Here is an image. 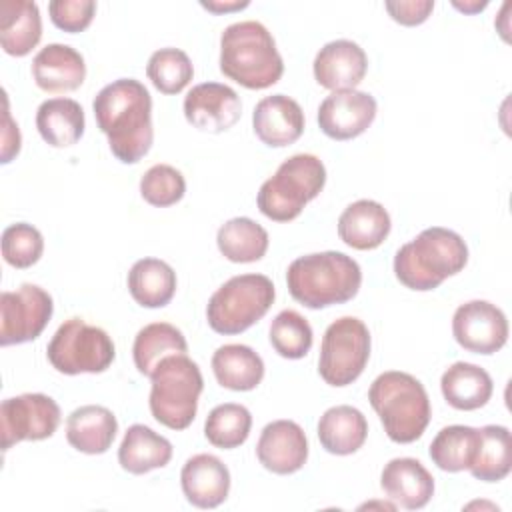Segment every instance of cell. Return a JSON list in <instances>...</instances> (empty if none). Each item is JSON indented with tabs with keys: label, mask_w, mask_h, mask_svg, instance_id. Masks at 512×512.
Masks as SVG:
<instances>
[{
	"label": "cell",
	"mask_w": 512,
	"mask_h": 512,
	"mask_svg": "<svg viewBox=\"0 0 512 512\" xmlns=\"http://www.w3.org/2000/svg\"><path fill=\"white\" fill-rule=\"evenodd\" d=\"M36 128L46 144L54 148H68L84 134V110L72 98L44 100L36 110Z\"/></svg>",
	"instance_id": "f1b7e54d"
},
{
	"label": "cell",
	"mask_w": 512,
	"mask_h": 512,
	"mask_svg": "<svg viewBox=\"0 0 512 512\" xmlns=\"http://www.w3.org/2000/svg\"><path fill=\"white\" fill-rule=\"evenodd\" d=\"M130 296L144 308L166 306L176 292V272L160 258H140L128 272Z\"/></svg>",
	"instance_id": "f546056e"
},
{
	"label": "cell",
	"mask_w": 512,
	"mask_h": 512,
	"mask_svg": "<svg viewBox=\"0 0 512 512\" xmlns=\"http://www.w3.org/2000/svg\"><path fill=\"white\" fill-rule=\"evenodd\" d=\"M290 296L310 310L352 300L362 284L358 262L344 252L326 250L296 258L286 272Z\"/></svg>",
	"instance_id": "7a4b0ae2"
},
{
	"label": "cell",
	"mask_w": 512,
	"mask_h": 512,
	"mask_svg": "<svg viewBox=\"0 0 512 512\" xmlns=\"http://www.w3.org/2000/svg\"><path fill=\"white\" fill-rule=\"evenodd\" d=\"M488 6V2L484 0V2H464V4H458V2H454V8H458V10H462V12H468V14H474V12H480L482 8H486Z\"/></svg>",
	"instance_id": "ee69618b"
},
{
	"label": "cell",
	"mask_w": 512,
	"mask_h": 512,
	"mask_svg": "<svg viewBox=\"0 0 512 512\" xmlns=\"http://www.w3.org/2000/svg\"><path fill=\"white\" fill-rule=\"evenodd\" d=\"M54 312L52 296L36 286L22 284L14 292L0 294V346L36 340Z\"/></svg>",
	"instance_id": "7c38bea8"
},
{
	"label": "cell",
	"mask_w": 512,
	"mask_h": 512,
	"mask_svg": "<svg viewBox=\"0 0 512 512\" xmlns=\"http://www.w3.org/2000/svg\"><path fill=\"white\" fill-rule=\"evenodd\" d=\"M376 98L362 90H338L318 106V126L332 140H352L364 134L376 118Z\"/></svg>",
	"instance_id": "5bb4252c"
},
{
	"label": "cell",
	"mask_w": 512,
	"mask_h": 512,
	"mask_svg": "<svg viewBox=\"0 0 512 512\" xmlns=\"http://www.w3.org/2000/svg\"><path fill=\"white\" fill-rule=\"evenodd\" d=\"M46 356L60 374H100L114 362L116 348L100 326L86 324L82 318H68L48 342Z\"/></svg>",
	"instance_id": "9c48e42d"
},
{
	"label": "cell",
	"mask_w": 512,
	"mask_h": 512,
	"mask_svg": "<svg viewBox=\"0 0 512 512\" xmlns=\"http://www.w3.org/2000/svg\"><path fill=\"white\" fill-rule=\"evenodd\" d=\"M324 184L326 168L322 160L314 154H294L260 186L258 210L274 222H290L322 192Z\"/></svg>",
	"instance_id": "8992f818"
},
{
	"label": "cell",
	"mask_w": 512,
	"mask_h": 512,
	"mask_svg": "<svg viewBox=\"0 0 512 512\" xmlns=\"http://www.w3.org/2000/svg\"><path fill=\"white\" fill-rule=\"evenodd\" d=\"M476 480L500 482L512 470V438L506 426L488 424L478 428L474 462L468 468Z\"/></svg>",
	"instance_id": "1f68e13d"
},
{
	"label": "cell",
	"mask_w": 512,
	"mask_h": 512,
	"mask_svg": "<svg viewBox=\"0 0 512 512\" xmlns=\"http://www.w3.org/2000/svg\"><path fill=\"white\" fill-rule=\"evenodd\" d=\"M60 406L54 398L28 392L6 398L0 404V434L2 450H10L24 440H46L60 424Z\"/></svg>",
	"instance_id": "8fae6325"
},
{
	"label": "cell",
	"mask_w": 512,
	"mask_h": 512,
	"mask_svg": "<svg viewBox=\"0 0 512 512\" xmlns=\"http://www.w3.org/2000/svg\"><path fill=\"white\" fill-rule=\"evenodd\" d=\"M392 222L388 210L376 200H356L344 208L338 218L340 240L354 250H374L390 234Z\"/></svg>",
	"instance_id": "7402d4cb"
},
{
	"label": "cell",
	"mask_w": 512,
	"mask_h": 512,
	"mask_svg": "<svg viewBox=\"0 0 512 512\" xmlns=\"http://www.w3.org/2000/svg\"><path fill=\"white\" fill-rule=\"evenodd\" d=\"M186 194V180L180 170L170 164H154L140 178V196L156 206L166 208L180 202Z\"/></svg>",
	"instance_id": "f35d334b"
},
{
	"label": "cell",
	"mask_w": 512,
	"mask_h": 512,
	"mask_svg": "<svg viewBox=\"0 0 512 512\" xmlns=\"http://www.w3.org/2000/svg\"><path fill=\"white\" fill-rule=\"evenodd\" d=\"M466 262L468 246L464 238L454 230L432 226L398 248L394 274L406 288L428 292L464 270Z\"/></svg>",
	"instance_id": "277c9868"
},
{
	"label": "cell",
	"mask_w": 512,
	"mask_h": 512,
	"mask_svg": "<svg viewBox=\"0 0 512 512\" xmlns=\"http://www.w3.org/2000/svg\"><path fill=\"white\" fill-rule=\"evenodd\" d=\"M50 20L56 28L76 34L90 26L96 14L94 0H52L48 4Z\"/></svg>",
	"instance_id": "ab89813d"
},
{
	"label": "cell",
	"mask_w": 512,
	"mask_h": 512,
	"mask_svg": "<svg viewBox=\"0 0 512 512\" xmlns=\"http://www.w3.org/2000/svg\"><path fill=\"white\" fill-rule=\"evenodd\" d=\"M372 338L368 326L356 316H342L334 320L320 344L318 374L336 388L352 384L366 368L370 358Z\"/></svg>",
	"instance_id": "30bf717a"
},
{
	"label": "cell",
	"mask_w": 512,
	"mask_h": 512,
	"mask_svg": "<svg viewBox=\"0 0 512 512\" xmlns=\"http://www.w3.org/2000/svg\"><path fill=\"white\" fill-rule=\"evenodd\" d=\"M252 428V414L246 406L226 402L210 410L204 422L206 440L222 450H232L242 446Z\"/></svg>",
	"instance_id": "e575fe53"
},
{
	"label": "cell",
	"mask_w": 512,
	"mask_h": 512,
	"mask_svg": "<svg viewBox=\"0 0 512 512\" xmlns=\"http://www.w3.org/2000/svg\"><path fill=\"white\" fill-rule=\"evenodd\" d=\"M268 232L252 218L238 216L218 228L216 244L220 254L236 264H250L264 258L268 250Z\"/></svg>",
	"instance_id": "d6a6232c"
},
{
	"label": "cell",
	"mask_w": 512,
	"mask_h": 512,
	"mask_svg": "<svg viewBox=\"0 0 512 512\" xmlns=\"http://www.w3.org/2000/svg\"><path fill=\"white\" fill-rule=\"evenodd\" d=\"M94 118L112 154L124 164L140 162L154 142L152 96L136 78L106 84L92 102Z\"/></svg>",
	"instance_id": "6da1fadb"
},
{
	"label": "cell",
	"mask_w": 512,
	"mask_h": 512,
	"mask_svg": "<svg viewBox=\"0 0 512 512\" xmlns=\"http://www.w3.org/2000/svg\"><path fill=\"white\" fill-rule=\"evenodd\" d=\"M388 500L406 510L424 508L434 496V478L416 458H392L380 474Z\"/></svg>",
	"instance_id": "ffe728a7"
},
{
	"label": "cell",
	"mask_w": 512,
	"mask_h": 512,
	"mask_svg": "<svg viewBox=\"0 0 512 512\" xmlns=\"http://www.w3.org/2000/svg\"><path fill=\"white\" fill-rule=\"evenodd\" d=\"M454 340L468 352L490 356L508 340L506 314L488 300H470L452 316Z\"/></svg>",
	"instance_id": "4fadbf2b"
},
{
	"label": "cell",
	"mask_w": 512,
	"mask_h": 512,
	"mask_svg": "<svg viewBox=\"0 0 512 512\" xmlns=\"http://www.w3.org/2000/svg\"><path fill=\"white\" fill-rule=\"evenodd\" d=\"M256 456L268 472L294 474L308 460L306 434L294 420H274L262 428Z\"/></svg>",
	"instance_id": "2e32d148"
},
{
	"label": "cell",
	"mask_w": 512,
	"mask_h": 512,
	"mask_svg": "<svg viewBox=\"0 0 512 512\" xmlns=\"http://www.w3.org/2000/svg\"><path fill=\"white\" fill-rule=\"evenodd\" d=\"M44 252L40 230L28 222H16L2 232V258L14 268H30Z\"/></svg>",
	"instance_id": "74e56055"
},
{
	"label": "cell",
	"mask_w": 512,
	"mask_h": 512,
	"mask_svg": "<svg viewBox=\"0 0 512 512\" xmlns=\"http://www.w3.org/2000/svg\"><path fill=\"white\" fill-rule=\"evenodd\" d=\"M212 372L222 388L248 392L262 382L264 362L246 344H224L212 354Z\"/></svg>",
	"instance_id": "83f0119b"
},
{
	"label": "cell",
	"mask_w": 512,
	"mask_h": 512,
	"mask_svg": "<svg viewBox=\"0 0 512 512\" xmlns=\"http://www.w3.org/2000/svg\"><path fill=\"white\" fill-rule=\"evenodd\" d=\"M268 338L272 348L288 360L304 358L312 348V326L296 310H282L270 324Z\"/></svg>",
	"instance_id": "8d00e7d4"
},
{
	"label": "cell",
	"mask_w": 512,
	"mask_h": 512,
	"mask_svg": "<svg viewBox=\"0 0 512 512\" xmlns=\"http://www.w3.org/2000/svg\"><path fill=\"white\" fill-rule=\"evenodd\" d=\"M254 134L272 148L294 144L304 132V112L300 104L286 94L262 98L252 112Z\"/></svg>",
	"instance_id": "ac0fdd59"
},
{
	"label": "cell",
	"mask_w": 512,
	"mask_h": 512,
	"mask_svg": "<svg viewBox=\"0 0 512 512\" xmlns=\"http://www.w3.org/2000/svg\"><path fill=\"white\" fill-rule=\"evenodd\" d=\"M42 38V18L36 2H0V44L10 56H26Z\"/></svg>",
	"instance_id": "cb8c5ba5"
},
{
	"label": "cell",
	"mask_w": 512,
	"mask_h": 512,
	"mask_svg": "<svg viewBox=\"0 0 512 512\" xmlns=\"http://www.w3.org/2000/svg\"><path fill=\"white\" fill-rule=\"evenodd\" d=\"M186 352L188 342L184 334L168 322L146 324L138 330L132 344V358L142 376H150L164 358Z\"/></svg>",
	"instance_id": "4dcf8cb0"
},
{
	"label": "cell",
	"mask_w": 512,
	"mask_h": 512,
	"mask_svg": "<svg viewBox=\"0 0 512 512\" xmlns=\"http://www.w3.org/2000/svg\"><path fill=\"white\" fill-rule=\"evenodd\" d=\"M172 458V444L144 424H132L118 448V462L130 474L164 468Z\"/></svg>",
	"instance_id": "4316f807"
},
{
	"label": "cell",
	"mask_w": 512,
	"mask_h": 512,
	"mask_svg": "<svg viewBox=\"0 0 512 512\" xmlns=\"http://www.w3.org/2000/svg\"><path fill=\"white\" fill-rule=\"evenodd\" d=\"M180 486L192 506L210 510L228 498L230 470L214 454H196L182 466Z\"/></svg>",
	"instance_id": "d6986e66"
},
{
	"label": "cell",
	"mask_w": 512,
	"mask_h": 512,
	"mask_svg": "<svg viewBox=\"0 0 512 512\" xmlns=\"http://www.w3.org/2000/svg\"><path fill=\"white\" fill-rule=\"evenodd\" d=\"M444 400L456 410H478L488 404L494 392L490 374L470 362H454L440 378Z\"/></svg>",
	"instance_id": "484cf974"
},
{
	"label": "cell",
	"mask_w": 512,
	"mask_h": 512,
	"mask_svg": "<svg viewBox=\"0 0 512 512\" xmlns=\"http://www.w3.org/2000/svg\"><path fill=\"white\" fill-rule=\"evenodd\" d=\"M20 130L18 124L12 122L10 110H8V98L4 96V130H2V164H8L18 152H20Z\"/></svg>",
	"instance_id": "b9f144b4"
},
{
	"label": "cell",
	"mask_w": 512,
	"mask_h": 512,
	"mask_svg": "<svg viewBox=\"0 0 512 512\" xmlns=\"http://www.w3.org/2000/svg\"><path fill=\"white\" fill-rule=\"evenodd\" d=\"M368 400L378 414L386 436L396 444L418 440L432 416L424 384L408 372H382L370 384Z\"/></svg>",
	"instance_id": "5b68a950"
},
{
	"label": "cell",
	"mask_w": 512,
	"mask_h": 512,
	"mask_svg": "<svg viewBox=\"0 0 512 512\" xmlns=\"http://www.w3.org/2000/svg\"><path fill=\"white\" fill-rule=\"evenodd\" d=\"M32 78L44 92H72L86 78L84 56L68 44H48L32 60Z\"/></svg>",
	"instance_id": "44dd1931"
},
{
	"label": "cell",
	"mask_w": 512,
	"mask_h": 512,
	"mask_svg": "<svg viewBox=\"0 0 512 512\" xmlns=\"http://www.w3.org/2000/svg\"><path fill=\"white\" fill-rule=\"evenodd\" d=\"M314 78L332 92L356 90L368 70L366 52L352 40H332L324 44L312 64Z\"/></svg>",
	"instance_id": "e0dca14e"
},
{
	"label": "cell",
	"mask_w": 512,
	"mask_h": 512,
	"mask_svg": "<svg viewBox=\"0 0 512 512\" xmlns=\"http://www.w3.org/2000/svg\"><path fill=\"white\" fill-rule=\"evenodd\" d=\"M118 432V420L106 406L86 404L76 410L66 420V440L68 444L84 454H104Z\"/></svg>",
	"instance_id": "603a6c76"
},
{
	"label": "cell",
	"mask_w": 512,
	"mask_h": 512,
	"mask_svg": "<svg viewBox=\"0 0 512 512\" xmlns=\"http://www.w3.org/2000/svg\"><path fill=\"white\" fill-rule=\"evenodd\" d=\"M390 18L402 26H418L428 20L430 12L434 10L432 0H398L384 4Z\"/></svg>",
	"instance_id": "60d3db41"
},
{
	"label": "cell",
	"mask_w": 512,
	"mask_h": 512,
	"mask_svg": "<svg viewBox=\"0 0 512 512\" xmlns=\"http://www.w3.org/2000/svg\"><path fill=\"white\" fill-rule=\"evenodd\" d=\"M368 436L364 414L348 404L328 408L318 420V440L322 448L336 456L358 452Z\"/></svg>",
	"instance_id": "d4e9b609"
},
{
	"label": "cell",
	"mask_w": 512,
	"mask_h": 512,
	"mask_svg": "<svg viewBox=\"0 0 512 512\" xmlns=\"http://www.w3.org/2000/svg\"><path fill=\"white\" fill-rule=\"evenodd\" d=\"M220 72L248 90L274 86L284 62L268 28L256 20L226 26L220 36Z\"/></svg>",
	"instance_id": "3957f363"
},
{
	"label": "cell",
	"mask_w": 512,
	"mask_h": 512,
	"mask_svg": "<svg viewBox=\"0 0 512 512\" xmlns=\"http://www.w3.org/2000/svg\"><path fill=\"white\" fill-rule=\"evenodd\" d=\"M240 114V96L220 82L196 84L184 98V116L188 124L202 132H226L240 120Z\"/></svg>",
	"instance_id": "9a60e30c"
},
{
	"label": "cell",
	"mask_w": 512,
	"mask_h": 512,
	"mask_svg": "<svg viewBox=\"0 0 512 512\" xmlns=\"http://www.w3.org/2000/svg\"><path fill=\"white\" fill-rule=\"evenodd\" d=\"M150 412L156 422L170 430H184L192 424L198 398L204 388L198 364L186 354L164 358L150 374Z\"/></svg>",
	"instance_id": "52a82bcc"
},
{
	"label": "cell",
	"mask_w": 512,
	"mask_h": 512,
	"mask_svg": "<svg viewBox=\"0 0 512 512\" xmlns=\"http://www.w3.org/2000/svg\"><path fill=\"white\" fill-rule=\"evenodd\" d=\"M146 74L158 92L178 94L190 84L194 76V66L184 50L160 48L150 56L146 64Z\"/></svg>",
	"instance_id": "d590c367"
},
{
	"label": "cell",
	"mask_w": 512,
	"mask_h": 512,
	"mask_svg": "<svg viewBox=\"0 0 512 512\" xmlns=\"http://www.w3.org/2000/svg\"><path fill=\"white\" fill-rule=\"evenodd\" d=\"M250 2H200L202 8L210 10V12H216V14H222V12H232V10H242L246 8Z\"/></svg>",
	"instance_id": "7bdbcfd3"
},
{
	"label": "cell",
	"mask_w": 512,
	"mask_h": 512,
	"mask_svg": "<svg viewBox=\"0 0 512 512\" xmlns=\"http://www.w3.org/2000/svg\"><path fill=\"white\" fill-rule=\"evenodd\" d=\"M478 446V428L452 424L444 426L430 442L428 454L432 462L444 472L468 470L474 462Z\"/></svg>",
	"instance_id": "836d02e7"
},
{
	"label": "cell",
	"mask_w": 512,
	"mask_h": 512,
	"mask_svg": "<svg viewBox=\"0 0 512 512\" xmlns=\"http://www.w3.org/2000/svg\"><path fill=\"white\" fill-rule=\"evenodd\" d=\"M276 288L264 274H240L224 282L208 300V326L224 336L240 334L266 316Z\"/></svg>",
	"instance_id": "ba28073f"
}]
</instances>
